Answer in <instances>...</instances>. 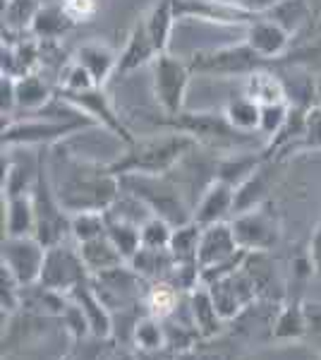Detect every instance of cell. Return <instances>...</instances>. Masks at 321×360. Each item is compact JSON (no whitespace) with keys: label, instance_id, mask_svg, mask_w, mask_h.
Segmentation results:
<instances>
[{"label":"cell","instance_id":"ffe728a7","mask_svg":"<svg viewBox=\"0 0 321 360\" xmlns=\"http://www.w3.org/2000/svg\"><path fill=\"white\" fill-rule=\"evenodd\" d=\"M67 295L70 300H74L84 310V315L91 324V334L101 336V339H113V315L103 305V300L98 298L94 283H91V276L86 281H81L79 286H74Z\"/></svg>","mask_w":321,"mask_h":360},{"label":"cell","instance_id":"c3c4849f","mask_svg":"<svg viewBox=\"0 0 321 360\" xmlns=\"http://www.w3.org/2000/svg\"><path fill=\"white\" fill-rule=\"evenodd\" d=\"M139 360H197L199 353L197 351H173V348H161V351L151 353H137Z\"/></svg>","mask_w":321,"mask_h":360},{"label":"cell","instance_id":"8992f818","mask_svg":"<svg viewBox=\"0 0 321 360\" xmlns=\"http://www.w3.org/2000/svg\"><path fill=\"white\" fill-rule=\"evenodd\" d=\"M94 120L89 118H25L10 120L3 125V147H53L67 135L81 132V127H91Z\"/></svg>","mask_w":321,"mask_h":360},{"label":"cell","instance_id":"6f0895ef","mask_svg":"<svg viewBox=\"0 0 321 360\" xmlns=\"http://www.w3.org/2000/svg\"><path fill=\"white\" fill-rule=\"evenodd\" d=\"M65 360H70V358H65Z\"/></svg>","mask_w":321,"mask_h":360},{"label":"cell","instance_id":"7c38bea8","mask_svg":"<svg viewBox=\"0 0 321 360\" xmlns=\"http://www.w3.org/2000/svg\"><path fill=\"white\" fill-rule=\"evenodd\" d=\"M207 288L214 298L216 310H218V315L223 317L225 322H230V319H235L240 312L254 307V303L259 300L256 286H254L252 276L247 274V269H244V264L237 271L218 278V281H214L211 286H207Z\"/></svg>","mask_w":321,"mask_h":360},{"label":"cell","instance_id":"681fc988","mask_svg":"<svg viewBox=\"0 0 321 360\" xmlns=\"http://www.w3.org/2000/svg\"><path fill=\"white\" fill-rule=\"evenodd\" d=\"M0 96H3V115H10L17 106V79L10 75L0 77Z\"/></svg>","mask_w":321,"mask_h":360},{"label":"cell","instance_id":"44dd1931","mask_svg":"<svg viewBox=\"0 0 321 360\" xmlns=\"http://www.w3.org/2000/svg\"><path fill=\"white\" fill-rule=\"evenodd\" d=\"M242 94L252 98L259 106H276V103H290V91L273 70L261 68L242 77Z\"/></svg>","mask_w":321,"mask_h":360},{"label":"cell","instance_id":"2e32d148","mask_svg":"<svg viewBox=\"0 0 321 360\" xmlns=\"http://www.w3.org/2000/svg\"><path fill=\"white\" fill-rule=\"evenodd\" d=\"M278 164L281 159H264L256 171L244 180L242 185L235 188V209H232V217L235 214H242V212H249V209H256L261 205H266V197L268 193L273 190L276 185V178H278Z\"/></svg>","mask_w":321,"mask_h":360},{"label":"cell","instance_id":"f35d334b","mask_svg":"<svg viewBox=\"0 0 321 360\" xmlns=\"http://www.w3.org/2000/svg\"><path fill=\"white\" fill-rule=\"evenodd\" d=\"M199 240H202V226L197 221L178 226L173 231V240H171V252L175 262H197Z\"/></svg>","mask_w":321,"mask_h":360},{"label":"cell","instance_id":"b9f144b4","mask_svg":"<svg viewBox=\"0 0 321 360\" xmlns=\"http://www.w3.org/2000/svg\"><path fill=\"white\" fill-rule=\"evenodd\" d=\"M321 149V106L314 103L307 111V127L305 135H302L300 142L295 144L293 154L297 152H319Z\"/></svg>","mask_w":321,"mask_h":360},{"label":"cell","instance_id":"7dc6e473","mask_svg":"<svg viewBox=\"0 0 321 360\" xmlns=\"http://www.w3.org/2000/svg\"><path fill=\"white\" fill-rule=\"evenodd\" d=\"M305 319H307V334L305 341L314 346L321 356V303L319 300H305Z\"/></svg>","mask_w":321,"mask_h":360},{"label":"cell","instance_id":"e0dca14e","mask_svg":"<svg viewBox=\"0 0 321 360\" xmlns=\"http://www.w3.org/2000/svg\"><path fill=\"white\" fill-rule=\"evenodd\" d=\"M235 209V188L221 178H214L202 193V200L197 202L192 221L204 226H211L218 221H225Z\"/></svg>","mask_w":321,"mask_h":360},{"label":"cell","instance_id":"9a60e30c","mask_svg":"<svg viewBox=\"0 0 321 360\" xmlns=\"http://www.w3.org/2000/svg\"><path fill=\"white\" fill-rule=\"evenodd\" d=\"M244 41L266 63H278L293 46V34L283 25H278L273 17L261 15L249 27H244Z\"/></svg>","mask_w":321,"mask_h":360},{"label":"cell","instance_id":"11a10c76","mask_svg":"<svg viewBox=\"0 0 321 360\" xmlns=\"http://www.w3.org/2000/svg\"><path fill=\"white\" fill-rule=\"evenodd\" d=\"M197 360H228V358L221 356V353H199V358Z\"/></svg>","mask_w":321,"mask_h":360},{"label":"cell","instance_id":"6da1fadb","mask_svg":"<svg viewBox=\"0 0 321 360\" xmlns=\"http://www.w3.org/2000/svg\"><path fill=\"white\" fill-rule=\"evenodd\" d=\"M55 195L63 209L72 217L81 212H108L120 197V178L108 171V166H98L91 161H81L65 156V173L51 166Z\"/></svg>","mask_w":321,"mask_h":360},{"label":"cell","instance_id":"484cf974","mask_svg":"<svg viewBox=\"0 0 321 360\" xmlns=\"http://www.w3.org/2000/svg\"><path fill=\"white\" fill-rule=\"evenodd\" d=\"M79 255L84 259V266L89 269L91 276L103 274V271L118 269V266L127 264V259L122 257V252L115 248V243L108 236H98L94 240L77 243Z\"/></svg>","mask_w":321,"mask_h":360},{"label":"cell","instance_id":"7a4b0ae2","mask_svg":"<svg viewBox=\"0 0 321 360\" xmlns=\"http://www.w3.org/2000/svg\"><path fill=\"white\" fill-rule=\"evenodd\" d=\"M197 147V139L185 132L168 130L166 135H149L137 137V142L125 147L108 164V171L113 176H168L180 164L185 154H190Z\"/></svg>","mask_w":321,"mask_h":360},{"label":"cell","instance_id":"816d5d0a","mask_svg":"<svg viewBox=\"0 0 321 360\" xmlns=\"http://www.w3.org/2000/svg\"><path fill=\"white\" fill-rule=\"evenodd\" d=\"M230 3L240 5L242 10H247V13H254V15H266L268 10L276 8L281 0H230Z\"/></svg>","mask_w":321,"mask_h":360},{"label":"cell","instance_id":"db71d44e","mask_svg":"<svg viewBox=\"0 0 321 360\" xmlns=\"http://www.w3.org/2000/svg\"><path fill=\"white\" fill-rule=\"evenodd\" d=\"M314 98H317V103L321 106V75H317V79H314Z\"/></svg>","mask_w":321,"mask_h":360},{"label":"cell","instance_id":"9f6ffc18","mask_svg":"<svg viewBox=\"0 0 321 360\" xmlns=\"http://www.w3.org/2000/svg\"><path fill=\"white\" fill-rule=\"evenodd\" d=\"M317 360H321V356H319V358H317Z\"/></svg>","mask_w":321,"mask_h":360},{"label":"cell","instance_id":"e575fe53","mask_svg":"<svg viewBox=\"0 0 321 360\" xmlns=\"http://www.w3.org/2000/svg\"><path fill=\"white\" fill-rule=\"evenodd\" d=\"M261 161H264L261 152L240 154V156H237V154L235 156H225V159L218 164V168H216V178L225 180V183H230L232 188H237V185H242L244 180L252 176Z\"/></svg>","mask_w":321,"mask_h":360},{"label":"cell","instance_id":"603a6c76","mask_svg":"<svg viewBox=\"0 0 321 360\" xmlns=\"http://www.w3.org/2000/svg\"><path fill=\"white\" fill-rule=\"evenodd\" d=\"M3 238H25L37 233V212H34L32 193L8 195L3 202Z\"/></svg>","mask_w":321,"mask_h":360},{"label":"cell","instance_id":"f546056e","mask_svg":"<svg viewBox=\"0 0 321 360\" xmlns=\"http://www.w3.org/2000/svg\"><path fill=\"white\" fill-rule=\"evenodd\" d=\"M130 266L137 271L139 276L147 278V281H163V278L171 274V269L175 266V257H173L171 250L142 248L130 259Z\"/></svg>","mask_w":321,"mask_h":360},{"label":"cell","instance_id":"8d00e7d4","mask_svg":"<svg viewBox=\"0 0 321 360\" xmlns=\"http://www.w3.org/2000/svg\"><path fill=\"white\" fill-rule=\"evenodd\" d=\"M278 63L297 65L305 70H317V75H321V27L314 29L312 37L305 39L302 44L290 46V51Z\"/></svg>","mask_w":321,"mask_h":360},{"label":"cell","instance_id":"f6af8a7d","mask_svg":"<svg viewBox=\"0 0 321 360\" xmlns=\"http://www.w3.org/2000/svg\"><path fill=\"white\" fill-rule=\"evenodd\" d=\"M89 86H98L91 75L86 72L84 68L79 65L77 60H70L60 72V86L58 89H67V91H81V89H89Z\"/></svg>","mask_w":321,"mask_h":360},{"label":"cell","instance_id":"d4e9b609","mask_svg":"<svg viewBox=\"0 0 321 360\" xmlns=\"http://www.w3.org/2000/svg\"><path fill=\"white\" fill-rule=\"evenodd\" d=\"M188 305H190V317L192 324L197 327L202 339H214L223 332L225 319L218 315L214 305V298L209 293L207 286H197L195 291L188 293Z\"/></svg>","mask_w":321,"mask_h":360},{"label":"cell","instance_id":"5bb4252c","mask_svg":"<svg viewBox=\"0 0 321 360\" xmlns=\"http://www.w3.org/2000/svg\"><path fill=\"white\" fill-rule=\"evenodd\" d=\"M178 20H199L218 27H249L261 15L247 13L230 0H173Z\"/></svg>","mask_w":321,"mask_h":360},{"label":"cell","instance_id":"7bdbcfd3","mask_svg":"<svg viewBox=\"0 0 321 360\" xmlns=\"http://www.w3.org/2000/svg\"><path fill=\"white\" fill-rule=\"evenodd\" d=\"M290 103H276V106H261V123H259V135L266 139L276 137L283 123L288 120Z\"/></svg>","mask_w":321,"mask_h":360},{"label":"cell","instance_id":"d6a6232c","mask_svg":"<svg viewBox=\"0 0 321 360\" xmlns=\"http://www.w3.org/2000/svg\"><path fill=\"white\" fill-rule=\"evenodd\" d=\"M225 118L235 130L244 132V135H252V132H259V123H261V106L254 103L252 98H247L244 94L230 98L225 103Z\"/></svg>","mask_w":321,"mask_h":360},{"label":"cell","instance_id":"836d02e7","mask_svg":"<svg viewBox=\"0 0 321 360\" xmlns=\"http://www.w3.org/2000/svg\"><path fill=\"white\" fill-rule=\"evenodd\" d=\"M180 295L183 293H180L175 286H171L168 281H151L149 291H147V300H144L147 315H154L159 319L173 317V312L178 310Z\"/></svg>","mask_w":321,"mask_h":360},{"label":"cell","instance_id":"277c9868","mask_svg":"<svg viewBox=\"0 0 321 360\" xmlns=\"http://www.w3.org/2000/svg\"><path fill=\"white\" fill-rule=\"evenodd\" d=\"M51 147H41L39 154V173L32 188V202L34 212H37V236L46 248H53L58 243L65 240L70 236V226H72V217L63 209L60 200L55 195L53 180H51Z\"/></svg>","mask_w":321,"mask_h":360},{"label":"cell","instance_id":"d6986e66","mask_svg":"<svg viewBox=\"0 0 321 360\" xmlns=\"http://www.w3.org/2000/svg\"><path fill=\"white\" fill-rule=\"evenodd\" d=\"M159 51H156L154 41H151V34L147 29V22L137 20L127 34V41H125V49L120 51V60H118V75H130L134 70L144 68V65H151L156 60Z\"/></svg>","mask_w":321,"mask_h":360},{"label":"cell","instance_id":"8fae6325","mask_svg":"<svg viewBox=\"0 0 321 360\" xmlns=\"http://www.w3.org/2000/svg\"><path fill=\"white\" fill-rule=\"evenodd\" d=\"M230 226L237 238V245L247 252H271L281 238V224L266 205L235 214Z\"/></svg>","mask_w":321,"mask_h":360},{"label":"cell","instance_id":"4dcf8cb0","mask_svg":"<svg viewBox=\"0 0 321 360\" xmlns=\"http://www.w3.org/2000/svg\"><path fill=\"white\" fill-rule=\"evenodd\" d=\"M15 79H17V108L37 113L46 103H51V98H55V89H51L48 82L44 77H39L37 72Z\"/></svg>","mask_w":321,"mask_h":360},{"label":"cell","instance_id":"ac0fdd59","mask_svg":"<svg viewBox=\"0 0 321 360\" xmlns=\"http://www.w3.org/2000/svg\"><path fill=\"white\" fill-rule=\"evenodd\" d=\"M237 245V238L232 233L230 221H218L211 226H204L202 229V240H199V252H197V262L202 269L214 266L218 262H225L232 255L240 252Z\"/></svg>","mask_w":321,"mask_h":360},{"label":"cell","instance_id":"f1b7e54d","mask_svg":"<svg viewBox=\"0 0 321 360\" xmlns=\"http://www.w3.org/2000/svg\"><path fill=\"white\" fill-rule=\"evenodd\" d=\"M74 27V22L70 20L65 15V10H63V5H41L37 20H34L32 25V37L39 39V41H58V39H63L70 29Z\"/></svg>","mask_w":321,"mask_h":360},{"label":"cell","instance_id":"4316f807","mask_svg":"<svg viewBox=\"0 0 321 360\" xmlns=\"http://www.w3.org/2000/svg\"><path fill=\"white\" fill-rule=\"evenodd\" d=\"M106 236L115 243V248L122 252V257L130 259L142 250V224L130 221L125 217H118L113 212H106Z\"/></svg>","mask_w":321,"mask_h":360},{"label":"cell","instance_id":"30bf717a","mask_svg":"<svg viewBox=\"0 0 321 360\" xmlns=\"http://www.w3.org/2000/svg\"><path fill=\"white\" fill-rule=\"evenodd\" d=\"M91 274L84 266L79 248H70L65 240L58 243L53 248H46L44 269H41V278H39L41 286L53 288V291L67 295L74 286H79Z\"/></svg>","mask_w":321,"mask_h":360},{"label":"cell","instance_id":"52a82bcc","mask_svg":"<svg viewBox=\"0 0 321 360\" xmlns=\"http://www.w3.org/2000/svg\"><path fill=\"white\" fill-rule=\"evenodd\" d=\"M55 98L65 103V106L74 108V111H79L84 118L94 120V125L103 127L108 135L118 137L122 147H130V144L137 142V135L127 127L125 120L120 118V113L113 108V103L106 96L103 86H89V89H81V91L55 89Z\"/></svg>","mask_w":321,"mask_h":360},{"label":"cell","instance_id":"4fadbf2b","mask_svg":"<svg viewBox=\"0 0 321 360\" xmlns=\"http://www.w3.org/2000/svg\"><path fill=\"white\" fill-rule=\"evenodd\" d=\"M46 259V245L37 236L25 238H3V252L0 264H5L17 276V281L25 286H34L41 278Z\"/></svg>","mask_w":321,"mask_h":360},{"label":"cell","instance_id":"3957f363","mask_svg":"<svg viewBox=\"0 0 321 360\" xmlns=\"http://www.w3.org/2000/svg\"><path fill=\"white\" fill-rule=\"evenodd\" d=\"M120 188L127 195L137 197L154 217L168 221L173 229L192 221L195 209L185 205L178 183L168 176H139V173H130V176H120Z\"/></svg>","mask_w":321,"mask_h":360},{"label":"cell","instance_id":"d590c367","mask_svg":"<svg viewBox=\"0 0 321 360\" xmlns=\"http://www.w3.org/2000/svg\"><path fill=\"white\" fill-rule=\"evenodd\" d=\"M132 348L137 353H151L166 348V329H163V319L154 315H144L134 327L132 334Z\"/></svg>","mask_w":321,"mask_h":360},{"label":"cell","instance_id":"5b68a950","mask_svg":"<svg viewBox=\"0 0 321 360\" xmlns=\"http://www.w3.org/2000/svg\"><path fill=\"white\" fill-rule=\"evenodd\" d=\"M156 125L168 127V130L175 132H185V135L195 137L197 142L211 144V147L218 149L247 144L252 139V135H244V132L235 130V127L228 123L225 113H216V111H199V113L183 111L178 115H163V118H156Z\"/></svg>","mask_w":321,"mask_h":360},{"label":"cell","instance_id":"1f68e13d","mask_svg":"<svg viewBox=\"0 0 321 360\" xmlns=\"http://www.w3.org/2000/svg\"><path fill=\"white\" fill-rule=\"evenodd\" d=\"M41 10L39 0H5L3 5V34L32 32V25Z\"/></svg>","mask_w":321,"mask_h":360},{"label":"cell","instance_id":"83f0119b","mask_svg":"<svg viewBox=\"0 0 321 360\" xmlns=\"http://www.w3.org/2000/svg\"><path fill=\"white\" fill-rule=\"evenodd\" d=\"M144 22H147V29L151 34V41H154L156 51L166 53L168 46H171L173 27H175V22H178L173 0H156L149 13L144 15Z\"/></svg>","mask_w":321,"mask_h":360},{"label":"cell","instance_id":"ab89813d","mask_svg":"<svg viewBox=\"0 0 321 360\" xmlns=\"http://www.w3.org/2000/svg\"><path fill=\"white\" fill-rule=\"evenodd\" d=\"M70 236L77 243L94 240L98 236H106V212H81L72 214Z\"/></svg>","mask_w":321,"mask_h":360},{"label":"cell","instance_id":"ba28073f","mask_svg":"<svg viewBox=\"0 0 321 360\" xmlns=\"http://www.w3.org/2000/svg\"><path fill=\"white\" fill-rule=\"evenodd\" d=\"M188 63L195 75H216V77H247L254 70L268 65L256 51L249 49L244 39L223 49L195 51Z\"/></svg>","mask_w":321,"mask_h":360},{"label":"cell","instance_id":"74e56055","mask_svg":"<svg viewBox=\"0 0 321 360\" xmlns=\"http://www.w3.org/2000/svg\"><path fill=\"white\" fill-rule=\"evenodd\" d=\"M266 15L273 17L278 25H283L293 37L300 34L302 29L312 22V10H309V5L305 0H281V3H278L273 10H268Z\"/></svg>","mask_w":321,"mask_h":360},{"label":"cell","instance_id":"7402d4cb","mask_svg":"<svg viewBox=\"0 0 321 360\" xmlns=\"http://www.w3.org/2000/svg\"><path fill=\"white\" fill-rule=\"evenodd\" d=\"M74 60L79 63L86 72L91 75V79L98 86H106V82L113 75H118V60L120 53H115L108 44L103 41H84L74 53Z\"/></svg>","mask_w":321,"mask_h":360},{"label":"cell","instance_id":"f5cc1de1","mask_svg":"<svg viewBox=\"0 0 321 360\" xmlns=\"http://www.w3.org/2000/svg\"><path fill=\"white\" fill-rule=\"evenodd\" d=\"M103 360H139V358H137V351H134V348L122 346V344H118V341H115L113 348H110L108 356L103 358Z\"/></svg>","mask_w":321,"mask_h":360},{"label":"cell","instance_id":"f907efd6","mask_svg":"<svg viewBox=\"0 0 321 360\" xmlns=\"http://www.w3.org/2000/svg\"><path fill=\"white\" fill-rule=\"evenodd\" d=\"M307 257L314 266V274L321 276V221L314 229L312 238H309V248H307Z\"/></svg>","mask_w":321,"mask_h":360},{"label":"cell","instance_id":"ee69618b","mask_svg":"<svg viewBox=\"0 0 321 360\" xmlns=\"http://www.w3.org/2000/svg\"><path fill=\"white\" fill-rule=\"evenodd\" d=\"M63 319V324L67 327V332L70 336H72V341H81V339H86V336H91V324H89V319H86L84 315V310L74 303V300H70L67 307H65V312L60 315Z\"/></svg>","mask_w":321,"mask_h":360},{"label":"cell","instance_id":"bcb514c9","mask_svg":"<svg viewBox=\"0 0 321 360\" xmlns=\"http://www.w3.org/2000/svg\"><path fill=\"white\" fill-rule=\"evenodd\" d=\"M60 5L74 25H86L98 15V0H60Z\"/></svg>","mask_w":321,"mask_h":360},{"label":"cell","instance_id":"60d3db41","mask_svg":"<svg viewBox=\"0 0 321 360\" xmlns=\"http://www.w3.org/2000/svg\"><path fill=\"white\" fill-rule=\"evenodd\" d=\"M173 226L168 221H163L159 217H149L142 224V248L151 250H171L173 240Z\"/></svg>","mask_w":321,"mask_h":360},{"label":"cell","instance_id":"9c48e42d","mask_svg":"<svg viewBox=\"0 0 321 360\" xmlns=\"http://www.w3.org/2000/svg\"><path fill=\"white\" fill-rule=\"evenodd\" d=\"M188 60H180L173 53H159L151 63V86L163 115H178L185 111V96L192 79Z\"/></svg>","mask_w":321,"mask_h":360},{"label":"cell","instance_id":"cb8c5ba5","mask_svg":"<svg viewBox=\"0 0 321 360\" xmlns=\"http://www.w3.org/2000/svg\"><path fill=\"white\" fill-rule=\"evenodd\" d=\"M307 319H305V300L300 293H293L281 303L276 322L271 327V339L276 341H305Z\"/></svg>","mask_w":321,"mask_h":360}]
</instances>
